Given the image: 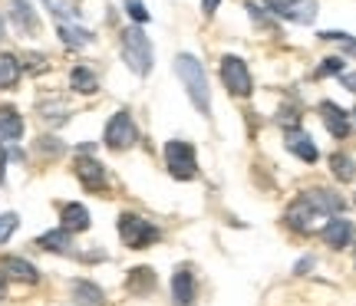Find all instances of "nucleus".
<instances>
[{
	"label": "nucleus",
	"mask_w": 356,
	"mask_h": 306,
	"mask_svg": "<svg viewBox=\"0 0 356 306\" xmlns=\"http://www.w3.org/2000/svg\"><path fill=\"white\" fill-rule=\"evenodd\" d=\"M17 221H20V217L13 214V211H10V214H0V244L10 241V234L17 230Z\"/></svg>",
	"instance_id": "a878e982"
},
{
	"label": "nucleus",
	"mask_w": 356,
	"mask_h": 306,
	"mask_svg": "<svg viewBox=\"0 0 356 306\" xmlns=\"http://www.w3.org/2000/svg\"><path fill=\"white\" fill-rule=\"evenodd\" d=\"M165 165H168V171H172V178H178V181H191L195 175H198L195 148L181 139H172L165 145Z\"/></svg>",
	"instance_id": "20e7f679"
},
{
	"label": "nucleus",
	"mask_w": 356,
	"mask_h": 306,
	"mask_svg": "<svg viewBox=\"0 0 356 306\" xmlns=\"http://www.w3.org/2000/svg\"><path fill=\"white\" fill-rule=\"evenodd\" d=\"M136 142H139V128L132 122V115L115 112L113 119H109V126H106V145L115 148V152H126V148H132Z\"/></svg>",
	"instance_id": "39448f33"
},
{
	"label": "nucleus",
	"mask_w": 356,
	"mask_h": 306,
	"mask_svg": "<svg viewBox=\"0 0 356 306\" xmlns=\"http://www.w3.org/2000/svg\"><path fill=\"white\" fill-rule=\"evenodd\" d=\"M353 221H346V217H330L327 224H323V230H320V237H323V244L327 247H333V250H343V247H350L353 244Z\"/></svg>",
	"instance_id": "6e6552de"
},
{
	"label": "nucleus",
	"mask_w": 356,
	"mask_h": 306,
	"mask_svg": "<svg viewBox=\"0 0 356 306\" xmlns=\"http://www.w3.org/2000/svg\"><path fill=\"white\" fill-rule=\"evenodd\" d=\"M310 267H314V260H310V257H304V260L297 264V273H304V270H310Z\"/></svg>",
	"instance_id": "7c9ffc66"
},
{
	"label": "nucleus",
	"mask_w": 356,
	"mask_h": 306,
	"mask_svg": "<svg viewBox=\"0 0 356 306\" xmlns=\"http://www.w3.org/2000/svg\"><path fill=\"white\" fill-rule=\"evenodd\" d=\"M340 79H343V86H346V90H350V92H356V73H343V76H340Z\"/></svg>",
	"instance_id": "c756f323"
},
{
	"label": "nucleus",
	"mask_w": 356,
	"mask_h": 306,
	"mask_svg": "<svg viewBox=\"0 0 356 306\" xmlns=\"http://www.w3.org/2000/svg\"><path fill=\"white\" fill-rule=\"evenodd\" d=\"M221 83L238 99L251 96V73H248V63H244L241 56H225L221 60Z\"/></svg>",
	"instance_id": "423d86ee"
},
{
	"label": "nucleus",
	"mask_w": 356,
	"mask_h": 306,
	"mask_svg": "<svg viewBox=\"0 0 356 306\" xmlns=\"http://www.w3.org/2000/svg\"><path fill=\"white\" fill-rule=\"evenodd\" d=\"M24 135V119L13 105H0V139L7 142H17Z\"/></svg>",
	"instance_id": "2eb2a0df"
},
{
	"label": "nucleus",
	"mask_w": 356,
	"mask_h": 306,
	"mask_svg": "<svg viewBox=\"0 0 356 306\" xmlns=\"http://www.w3.org/2000/svg\"><path fill=\"white\" fill-rule=\"evenodd\" d=\"M63 230H86L89 228V211L83 204H63Z\"/></svg>",
	"instance_id": "a211bd4d"
},
{
	"label": "nucleus",
	"mask_w": 356,
	"mask_h": 306,
	"mask_svg": "<svg viewBox=\"0 0 356 306\" xmlns=\"http://www.w3.org/2000/svg\"><path fill=\"white\" fill-rule=\"evenodd\" d=\"M0 37H3V24H0Z\"/></svg>",
	"instance_id": "72a5a7b5"
},
{
	"label": "nucleus",
	"mask_w": 356,
	"mask_h": 306,
	"mask_svg": "<svg viewBox=\"0 0 356 306\" xmlns=\"http://www.w3.org/2000/svg\"><path fill=\"white\" fill-rule=\"evenodd\" d=\"M198 300V287H195V273L188 267L175 270V277H172V303L175 306H195Z\"/></svg>",
	"instance_id": "1a4fd4ad"
},
{
	"label": "nucleus",
	"mask_w": 356,
	"mask_h": 306,
	"mask_svg": "<svg viewBox=\"0 0 356 306\" xmlns=\"http://www.w3.org/2000/svg\"><path fill=\"white\" fill-rule=\"evenodd\" d=\"M3 294H7V280H3V273H0V300H3Z\"/></svg>",
	"instance_id": "473e14b6"
},
{
	"label": "nucleus",
	"mask_w": 356,
	"mask_h": 306,
	"mask_svg": "<svg viewBox=\"0 0 356 306\" xmlns=\"http://www.w3.org/2000/svg\"><path fill=\"white\" fill-rule=\"evenodd\" d=\"M353 119H356V112H353Z\"/></svg>",
	"instance_id": "f704fd0d"
},
{
	"label": "nucleus",
	"mask_w": 356,
	"mask_h": 306,
	"mask_svg": "<svg viewBox=\"0 0 356 306\" xmlns=\"http://www.w3.org/2000/svg\"><path fill=\"white\" fill-rule=\"evenodd\" d=\"M307 201L314 204V211L317 214H340L343 211V198L340 194H333V192H327V188H314V192H307L304 194Z\"/></svg>",
	"instance_id": "ddd939ff"
},
{
	"label": "nucleus",
	"mask_w": 356,
	"mask_h": 306,
	"mask_svg": "<svg viewBox=\"0 0 356 306\" xmlns=\"http://www.w3.org/2000/svg\"><path fill=\"white\" fill-rule=\"evenodd\" d=\"M218 10V0H204V13H215Z\"/></svg>",
	"instance_id": "2f4dec72"
},
{
	"label": "nucleus",
	"mask_w": 356,
	"mask_h": 306,
	"mask_svg": "<svg viewBox=\"0 0 356 306\" xmlns=\"http://www.w3.org/2000/svg\"><path fill=\"white\" fill-rule=\"evenodd\" d=\"M126 287L132 290V294H152V287H155V273L149 267H136L132 273H129V280H126Z\"/></svg>",
	"instance_id": "412c9836"
},
{
	"label": "nucleus",
	"mask_w": 356,
	"mask_h": 306,
	"mask_svg": "<svg viewBox=\"0 0 356 306\" xmlns=\"http://www.w3.org/2000/svg\"><path fill=\"white\" fill-rule=\"evenodd\" d=\"M175 73L181 79V86L188 92L191 105L202 115H211V90H208V76H204V66L191 56V53H181L175 56Z\"/></svg>",
	"instance_id": "f257e3e1"
},
{
	"label": "nucleus",
	"mask_w": 356,
	"mask_h": 306,
	"mask_svg": "<svg viewBox=\"0 0 356 306\" xmlns=\"http://www.w3.org/2000/svg\"><path fill=\"white\" fill-rule=\"evenodd\" d=\"M122 60L139 76H145L152 69V43H149V37L142 33L139 26H126L122 30Z\"/></svg>",
	"instance_id": "f03ea898"
},
{
	"label": "nucleus",
	"mask_w": 356,
	"mask_h": 306,
	"mask_svg": "<svg viewBox=\"0 0 356 306\" xmlns=\"http://www.w3.org/2000/svg\"><path fill=\"white\" fill-rule=\"evenodd\" d=\"M119 237H122V244H126V247H132V250H145V247H149V244H155L162 234H159V228H155V224H149L145 217L122 214V217H119Z\"/></svg>",
	"instance_id": "7ed1b4c3"
},
{
	"label": "nucleus",
	"mask_w": 356,
	"mask_h": 306,
	"mask_svg": "<svg viewBox=\"0 0 356 306\" xmlns=\"http://www.w3.org/2000/svg\"><path fill=\"white\" fill-rule=\"evenodd\" d=\"M330 171H333V178L353 181V178H356V162L350 158V155L337 152V155H330Z\"/></svg>",
	"instance_id": "4be33fe9"
},
{
	"label": "nucleus",
	"mask_w": 356,
	"mask_h": 306,
	"mask_svg": "<svg viewBox=\"0 0 356 306\" xmlns=\"http://www.w3.org/2000/svg\"><path fill=\"white\" fill-rule=\"evenodd\" d=\"M73 300H76L79 306H106V300H102V290L96 287V283L89 280H73Z\"/></svg>",
	"instance_id": "dca6fc26"
},
{
	"label": "nucleus",
	"mask_w": 356,
	"mask_h": 306,
	"mask_svg": "<svg viewBox=\"0 0 356 306\" xmlns=\"http://www.w3.org/2000/svg\"><path fill=\"white\" fill-rule=\"evenodd\" d=\"M353 260H356V257H353Z\"/></svg>",
	"instance_id": "c9c22d12"
},
{
	"label": "nucleus",
	"mask_w": 356,
	"mask_h": 306,
	"mask_svg": "<svg viewBox=\"0 0 356 306\" xmlns=\"http://www.w3.org/2000/svg\"><path fill=\"white\" fill-rule=\"evenodd\" d=\"M323 214H317L314 211V204L307 201V198H297V201L284 211V221H287V228L297 230V234H314L317 230V221Z\"/></svg>",
	"instance_id": "0eeeda50"
},
{
	"label": "nucleus",
	"mask_w": 356,
	"mask_h": 306,
	"mask_svg": "<svg viewBox=\"0 0 356 306\" xmlns=\"http://www.w3.org/2000/svg\"><path fill=\"white\" fill-rule=\"evenodd\" d=\"M330 73H340V76H343V60H340V56H330V60H323V66L317 69V76H330Z\"/></svg>",
	"instance_id": "c85d7f7f"
},
{
	"label": "nucleus",
	"mask_w": 356,
	"mask_h": 306,
	"mask_svg": "<svg viewBox=\"0 0 356 306\" xmlns=\"http://www.w3.org/2000/svg\"><path fill=\"white\" fill-rule=\"evenodd\" d=\"M323 40H330V43H343L350 53H356V40H350V33H340V30H327V33H320Z\"/></svg>",
	"instance_id": "bb28decb"
},
{
	"label": "nucleus",
	"mask_w": 356,
	"mask_h": 306,
	"mask_svg": "<svg viewBox=\"0 0 356 306\" xmlns=\"http://www.w3.org/2000/svg\"><path fill=\"white\" fill-rule=\"evenodd\" d=\"M10 17H13V24L20 26V30H24V33H33V30H37V13L30 10V3H26V0H10Z\"/></svg>",
	"instance_id": "6ab92c4d"
},
{
	"label": "nucleus",
	"mask_w": 356,
	"mask_h": 306,
	"mask_svg": "<svg viewBox=\"0 0 356 306\" xmlns=\"http://www.w3.org/2000/svg\"><path fill=\"white\" fill-rule=\"evenodd\" d=\"M287 148H291L300 162H307V165H314L320 158V152H317V145H314V139L307 135V132H300V128H291L287 132Z\"/></svg>",
	"instance_id": "f8f14e48"
},
{
	"label": "nucleus",
	"mask_w": 356,
	"mask_h": 306,
	"mask_svg": "<svg viewBox=\"0 0 356 306\" xmlns=\"http://www.w3.org/2000/svg\"><path fill=\"white\" fill-rule=\"evenodd\" d=\"M320 115H323V126L333 139H346L350 135V119L337 102H320Z\"/></svg>",
	"instance_id": "9b49d317"
},
{
	"label": "nucleus",
	"mask_w": 356,
	"mask_h": 306,
	"mask_svg": "<svg viewBox=\"0 0 356 306\" xmlns=\"http://www.w3.org/2000/svg\"><path fill=\"white\" fill-rule=\"evenodd\" d=\"M70 83H73V90L76 92H96L99 90V83H96V76H92V73H89L86 66H76V69H73V76H70Z\"/></svg>",
	"instance_id": "393cba45"
},
{
	"label": "nucleus",
	"mask_w": 356,
	"mask_h": 306,
	"mask_svg": "<svg viewBox=\"0 0 356 306\" xmlns=\"http://www.w3.org/2000/svg\"><path fill=\"white\" fill-rule=\"evenodd\" d=\"M60 37H63V43L66 46H73V50L92 43V33H89V30H83V26H70V24H60Z\"/></svg>",
	"instance_id": "5701e85b"
},
{
	"label": "nucleus",
	"mask_w": 356,
	"mask_h": 306,
	"mask_svg": "<svg viewBox=\"0 0 356 306\" xmlns=\"http://www.w3.org/2000/svg\"><path fill=\"white\" fill-rule=\"evenodd\" d=\"M3 273H10L13 280H24V283H37L40 280V270L30 264V260H24V257H3Z\"/></svg>",
	"instance_id": "4468645a"
},
{
	"label": "nucleus",
	"mask_w": 356,
	"mask_h": 306,
	"mask_svg": "<svg viewBox=\"0 0 356 306\" xmlns=\"http://www.w3.org/2000/svg\"><path fill=\"white\" fill-rule=\"evenodd\" d=\"M280 17L297 20V24H314V17H317V3H314V0H293L291 7L280 13Z\"/></svg>",
	"instance_id": "aec40b11"
},
{
	"label": "nucleus",
	"mask_w": 356,
	"mask_h": 306,
	"mask_svg": "<svg viewBox=\"0 0 356 306\" xmlns=\"http://www.w3.org/2000/svg\"><path fill=\"white\" fill-rule=\"evenodd\" d=\"M126 10L136 24H145V20H149V10L142 7V0H126Z\"/></svg>",
	"instance_id": "cd10ccee"
},
{
	"label": "nucleus",
	"mask_w": 356,
	"mask_h": 306,
	"mask_svg": "<svg viewBox=\"0 0 356 306\" xmlns=\"http://www.w3.org/2000/svg\"><path fill=\"white\" fill-rule=\"evenodd\" d=\"M76 178L86 185V192H102L106 188V168L89 158V155H79L76 158Z\"/></svg>",
	"instance_id": "9d476101"
},
{
	"label": "nucleus",
	"mask_w": 356,
	"mask_h": 306,
	"mask_svg": "<svg viewBox=\"0 0 356 306\" xmlns=\"http://www.w3.org/2000/svg\"><path fill=\"white\" fill-rule=\"evenodd\" d=\"M37 247H43V250H53V254H70V247H73V241H70V230H47V234H40L37 237Z\"/></svg>",
	"instance_id": "f3484780"
},
{
	"label": "nucleus",
	"mask_w": 356,
	"mask_h": 306,
	"mask_svg": "<svg viewBox=\"0 0 356 306\" xmlns=\"http://www.w3.org/2000/svg\"><path fill=\"white\" fill-rule=\"evenodd\" d=\"M17 79H20V63H17V56H0V90H10L17 86Z\"/></svg>",
	"instance_id": "b1692460"
}]
</instances>
